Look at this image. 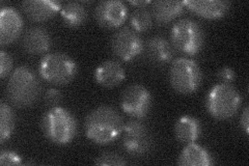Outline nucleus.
Wrapping results in <instances>:
<instances>
[{
    "mask_svg": "<svg viewBox=\"0 0 249 166\" xmlns=\"http://www.w3.org/2000/svg\"><path fill=\"white\" fill-rule=\"evenodd\" d=\"M121 115L110 106H100L90 111L84 123L87 137L99 146H106L118 139L123 133Z\"/></svg>",
    "mask_w": 249,
    "mask_h": 166,
    "instance_id": "obj_1",
    "label": "nucleus"
},
{
    "mask_svg": "<svg viewBox=\"0 0 249 166\" xmlns=\"http://www.w3.org/2000/svg\"><path fill=\"white\" fill-rule=\"evenodd\" d=\"M41 92V84L34 71L22 66L16 69L6 85V96L15 106L23 108L36 103Z\"/></svg>",
    "mask_w": 249,
    "mask_h": 166,
    "instance_id": "obj_2",
    "label": "nucleus"
},
{
    "mask_svg": "<svg viewBox=\"0 0 249 166\" xmlns=\"http://www.w3.org/2000/svg\"><path fill=\"white\" fill-rule=\"evenodd\" d=\"M42 129L47 139L55 145L65 146L76 136L77 121L69 110L54 106L44 114Z\"/></svg>",
    "mask_w": 249,
    "mask_h": 166,
    "instance_id": "obj_3",
    "label": "nucleus"
},
{
    "mask_svg": "<svg viewBox=\"0 0 249 166\" xmlns=\"http://www.w3.org/2000/svg\"><path fill=\"white\" fill-rule=\"evenodd\" d=\"M241 96L231 84L220 83L210 90L206 106L209 113L216 120H229L235 116L241 107Z\"/></svg>",
    "mask_w": 249,
    "mask_h": 166,
    "instance_id": "obj_4",
    "label": "nucleus"
},
{
    "mask_svg": "<svg viewBox=\"0 0 249 166\" xmlns=\"http://www.w3.org/2000/svg\"><path fill=\"white\" fill-rule=\"evenodd\" d=\"M38 73L47 82L54 85H65L75 78L77 65L65 53H49L41 59Z\"/></svg>",
    "mask_w": 249,
    "mask_h": 166,
    "instance_id": "obj_5",
    "label": "nucleus"
},
{
    "mask_svg": "<svg viewBox=\"0 0 249 166\" xmlns=\"http://www.w3.org/2000/svg\"><path fill=\"white\" fill-rule=\"evenodd\" d=\"M170 85L177 92L190 94L196 92L201 84L202 73L196 61L187 57L177 58L169 70Z\"/></svg>",
    "mask_w": 249,
    "mask_h": 166,
    "instance_id": "obj_6",
    "label": "nucleus"
},
{
    "mask_svg": "<svg viewBox=\"0 0 249 166\" xmlns=\"http://www.w3.org/2000/svg\"><path fill=\"white\" fill-rule=\"evenodd\" d=\"M170 39L175 49L187 55H196L202 48L205 35L197 22L182 19L171 28Z\"/></svg>",
    "mask_w": 249,
    "mask_h": 166,
    "instance_id": "obj_7",
    "label": "nucleus"
},
{
    "mask_svg": "<svg viewBox=\"0 0 249 166\" xmlns=\"http://www.w3.org/2000/svg\"><path fill=\"white\" fill-rule=\"evenodd\" d=\"M152 94L143 85L132 84L124 91L121 107L124 113L136 118H143L152 107Z\"/></svg>",
    "mask_w": 249,
    "mask_h": 166,
    "instance_id": "obj_8",
    "label": "nucleus"
},
{
    "mask_svg": "<svg viewBox=\"0 0 249 166\" xmlns=\"http://www.w3.org/2000/svg\"><path fill=\"white\" fill-rule=\"evenodd\" d=\"M123 147L131 156H143L150 152L152 138L142 123L133 120L124 125Z\"/></svg>",
    "mask_w": 249,
    "mask_h": 166,
    "instance_id": "obj_9",
    "label": "nucleus"
},
{
    "mask_svg": "<svg viewBox=\"0 0 249 166\" xmlns=\"http://www.w3.org/2000/svg\"><path fill=\"white\" fill-rule=\"evenodd\" d=\"M110 48L116 57L123 61H130L142 52L143 42L135 30L123 27L113 34Z\"/></svg>",
    "mask_w": 249,
    "mask_h": 166,
    "instance_id": "obj_10",
    "label": "nucleus"
},
{
    "mask_svg": "<svg viewBox=\"0 0 249 166\" xmlns=\"http://www.w3.org/2000/svg\"><path fill=\"white\" fill-rule=\"evenodd\" d=\"M128 17V7L120 0H105L100 2L95 10V19L98 25L105 29L121 27Z\"/></svg>",
    "mask_w": 249,
    "mask_h": 166,
    "instance_id": "obj_11",
    "label": "nucleus"
},
{
    "mask_svg": "<svg viewBox=\"0 0 249 166\" xmlns=\"http://www.w3.org/2000/svg\"><path fill=\"white\" fill-rule=\"evenodd\" d=\"M23 29V19L13 6H3L0 12V43L2 46L14 43Z\"/></svg>",
    "mask_w": 249,
    "mask_h": 166,
    "instance_id": "obj_12",
    "label": "nucleus"
},
{
    "mask_svg": "<svg viewBox=\"0 0 249 166\" xmlns=\"http://www.w3.org/2000/svg\"><path fill=\"white\" fill-rule=\"evenodd\" d=\"M187 9L208 20H218L224 17L230 10L231 3L221 0H188L184 1Z\"/></svg>",
    "mask_w": 249,
    "mask_h": 166,
    "instance_id": "obj_13",
    "label": "nucleus"
},
{
    "mask_svg": "<svg viewBox=\"0 0 249 166\" xmlns=\"http://www.w3.org/2000/svg\"><path fill=\"white\" fill-rule=\"evenodd\" d=\"M21 6L28 19L34 22L48 21L62 9L59 1L52 0H28L23 1Z\"/></svg>",
    "mask_w": 249,
    "mask_h": 166,
    "instance_id": "obj_14",
    "label": "nucleus"
},
{
    "mask_svg": "<svg viewBox=\"0 0 249 166\" xmlns=\"http://www.w3.org/2000/svg\"><path fill=\"white\" fill-rule=\"evenodd\" d=\"M126 78L124 68L116 60H106L95 71V80L106 89H112L120 85Z\"/></svg>",
    "mask_w": 249,
    "mask_h": 166,
    "instance_id": "obj_15",
    "label": "nucleus"
},
{
    "mask_svg": "<svg viewBox=\"0 0 249 166\" xmlns=\"http://www.w3.org/2000/svg\"><path fill=\"white\" fill-rule=\"evenodd\" d=\"M24 50L34 55L46 53L51 47V37L48 31L43 27L29 28L22 39Z\"/></svg>",
    "mask_w": 249,
    "mask_h": 166,
    "instance_id": "obj_16",
    "label": "nucleus"
},
{
    "mask_svg": "<svg viewBox=\"0 0 249 166\" xmlns=\"http://www.w3.org/2000/svg\"><path fill=\"white\" fill-rule=\"evenodd\" d=\"M145 52L146 56L155 64H167L174 57L175 48L168 39L157 36L147 39Z\"/></svg>",
    "mask_w": 249,
    "mask_h": 166,
    "instance_id": "obj_17",
    "label": "nucleus"
},
{
    "mask_svg": "<svg viewBox=\"0 0 249 166\" xmlns=\"http://www.w3.org/2000/svg\"><path fill=\"white\" fill-rule=\"evenodd\" d=\"M178 164L182 166H210L214 160L208 149L199 145L188 144L178 156Z\"/></svg>",
    "mask_w": 249,
    "mask_h": 166,
    "instance_id": "obj_18",
    "label": "nucleus"
},
{
    "mask_svg": "<svg viewBox=\"0 0 249 166\" xmlns=\"http://www.w3.org/2000/svg\"><path fill=\"white\" fill-rule=\"evenodd\" d=\"M201 127L197 118L190 115H183L175 126V134L181 144H192L200 136Z\"/></svg>",
    "mask_w": 249,
    "mask_h": 166,
    "instance_id": "obj_19",
    "label": "nucleus"
},
{
    "mask_svg": "<svg viewBox=\"0 0 249 166\" xmlns=\"http://www.w3.org/2000/svg\"><path fill=\"white\" fill-rule=\"evenodd\" d=\"M184 9L183 1H155L152 4V16L158 24L163 25L182 15Z\"/></svg>",
    "mask_w": 249,
    "mask_h": 166,
    "instance_id": "obj_20",
    "label": "nucleus"
},
{
    "mask_svg": "<svg viewBox=\"0 0 249 166\" xmlns=\"http://www.w3.org/2000/svg\"><path fill=\"white\" fill-rule=\"evenodd\" d=\"M62 21L69 27H79L88 20V11L80 2L71 1L62 6L60 11Z\"/></svg>",
    "mask_w": 249,
    "mask_h": 166,
    "instance_id": "obj_21",
    "label": "nucleus"
},
{
    "mask_svg": "<svg viewBox=\"0 0 249 166\" xmlns=\"http://www.w3.org/2000/svg\"><path fill=\"white\" fill-rule=\"evenodd\" d=\"M15 129V115L9 104H0V141L1 144L9 139Z\"/></svg>",
    "mask_w": 249,
    "mask_h": 166,
    "instance_id": "obj_22",
    "label": "nucleus"
},
{
    "mask_svg": "<svg viewBox=\"0 0 249 166\" xmlns=\"http://www.w3.org/2000/svg\"><path fill=\"white\" fill-rule=\"evenodd\" d=\"M131 25L133 27V30L136 33H144L147 31L153 24V16L152 13L146 10L145 7H138L130 17Z\"/></svg>",
    "mask_w": 249,
    "mask_h": 166,
    "instance_id": "obj_23",
    "label": "nucleus"
},
{
    "mask_svg": "<svg viewBox=\"0 0 249 166\" xmlns=\"http://www.w3.org/2000/svg\"><path fill=\"white\" fill-rule=\"evenodd\" d=\"M96 165H111V166H123L126 165L127 162L124 158L112 152H105L101 154L95 161Z\"/></svg>",
    "mask_w": 249,
    "mask_h": 166,
    "instance_id": "obj_24",
    "label": "nucleus"
},
{
    "mask_svg": "<svg viewBox=\"0 0 249 166\" xmlns=\"http://www.w3.org/2000/svg\"><path fill=\"white\" fill-rule=\"evenodd\" d=\"M13 69V58L9 53L4 50L0 51V74L1 78L4 79L7 75L11 73Z\"/></svg>",
    "mask_w": 249,
    "mask_h": 166,
    "instance_id": "obj_25",
    "label": "nucleus"
},
{
    "mask_svg": "<svg viewBox=\"0 0 249 166\" xmlns=\"http://www.w3.org/2000/svg\"><path fill=\"white\" fill-rule=\"evenodd\" d=\"M21 162V157L13 151H2L0 154L1 165H20Z\"/></svg>",
    "mask_w": 249,
    "mask_h": 166,
    "instance_id": "obj_26",
    "label": "nucleus"
},
{
    "mask_svg": "<svg viewBox=\"0 0 249 166\" xmlns=\"http://www.w3.org/2000/svg\"><path fill=\"white\" fill-rule=\"evenodd\" d=\"M217 77L221 81V83L230 84L232 81H235L236 73H235V71H233L232 69H231L229 67H224V68H222L219 71V72H218Z\"/></svg>",
    "mask_w": 249,
    "mask_h": 166,
    "instance_id": "obj_27",
    "label": "nucleus"
},
{
    "mask_svg": "<svg viewBox=\"0 0 249 166\" xmlns=\"http://www.w3.org/2000/svg\"><path fill=\"white\" fill-rule=\"evenodd\" d=\"M45 101L48 105H52V106H57L58 103L60 102L62 96L58 90L55 89H50L46 92L45 93Z\"/></svg>",
    "mask_w": 249,
    "mask_h": 166,
    "instance_id": "obj_28",
    "label": "nucleus"
},
{
    "mask_svg": "<svg viewBox=\"0 0 249 166\" xmlns=\"http://www.w3.org/2000/svg\"><path fill=\"white\" fill-rule=\"evenodd\" d=\"M240 125L241 127L243 128L244 133L246 135H248V132H249V108L248 107H245L243 110V113L241 115Z\"/></svg>",
    "mask_w": 249,
    "mask_h": 166,
    "instance_id": "obj_29",
    "label": "nucleus"
},
{
    "mask_svg": "<svg viewBox=\"0 0 249 166\" xmlns=\"http://www.w3.org/2000/svg\"><path fill=\"white\" fill-rule=\"evenodd\" d=\"M130 3L132 4V5H135V6H138V7H144L145 5H147L149 3H151V1H130Z\"/></svg>",
    "mask_w": 249,
    "mask_h": 166,
    "instance_id": "obj_30",
    "label": "nucleus"
}]
</instances>
